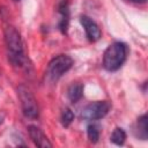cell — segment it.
Here are the masks:
<instances>
[{"instance_id":"cell-6","label":"cell","mask_w":148,"mask_h":148,"mask_svg":"<svg viewBox=\"0 0 148 148\" xmlns=\"http://www.w3.org/2000/svg\"><path fill=\"white\" fill-rule=\"evenodd\" d=\"M80 21H81V24L86 31V35L88 37V39L90 42H97L99 38H101V29L96 24V22H94L90 17L86 16V15H82L80 17Z\"/></svg>"},{"instance_id":"cell-2","label":"cell","mask_w":148,"mask_h":148,"mask_svg":"<svg viewBox=\"0 0 148 148\" xmlns=\"http://www.w3.org/2000/svg\"><path fill=\"white\" fill-rule=\"evenodd\" d=\"M127 57V45L123 42H114L108 46L103 56V66L109 72L119 69Z\"/></svg>"},{"instance_id":"cell-9","label":"cell","mask_w":148,"mask_h":148,"mask_svg":"<svg viewBox=\"0 0 148 148\" xmlns=\"http://www.w3.org/2000/svg\"><path fill=\"white\" fill-rule=\"evenodd\" d=\"M83 95V86L81 83H72L67 90V96L72 103H76Z\"/></svg>"},{"instance_id":"cell-8","label":"cell","mask_w":148,"mask_h":148,"mask_svg":"<svg viewBox=\"0 0 148 148\" xmlns=\"http://www.w3.org/2000/svg\"><path fill=\"white\" fill-rule=\"evenodd\" d=\"M58 12L60 15L59 20V28L62 34L67 32V27L69 22V9H68V2L67 0H61L58 6Z\"/></svg>"},{"instance_id":"cell-11","label":"cell","mask_w":148,"mask_h":148,"mask_svg":"<svg viewBox=\"0 0 148 148\" xmlns=\"http://www.w3.org/2000/svg\"><path fill=\"white\" fill-rule=\"evenodd\" d=\"M110 139H111V141H112L113 143L120 146V145H123V143L125 142V140H126V133H125V131H124L123 128L117 127V128H114V131L112 132Z\"/></svg>"},{"instance_id":"cell-1","label":"cell","mask_w":148,"mask_h":148,"mask_svg":"<svg viewBox=\"0 0 148 148\" xmlns=\"http://www.w3.org/2000/svg\"><path fill=\"white\" fill-rule=\"evenodd\" d=\"M5 40L8 50L9 61L16 67H22L25 62V57L20 32L14 27H7L5 30Z\"/></svg>"},{"instance_id":"cell-16","label":"cell","mask_w":148,"mask_h":148,"mask_svg":"<svg viewBox=\"0 0 148 148\" xmlns=\"http://www.w3.org/2000/svg\"><path fill=\"white\" fill-rule=\"evenodd\" d=\"M14 1H18V0H14Z\"/></svg>"},{"instance_id":"cell-13","label":"cell","mask_w":148,"mask_h":148,"mask_svg":"<svg viewBox=\"0 0 148 148\" xmlns=\"http://www.w3.org/2000/svg\"><path fill=\"white\" fill-rule=\"evenodd\" d=\"M73 119H74V113L72 112V110L68 109V108L64 109L62 113H61V123H62V125L65 127L69 126V124L73 121Z\"/></svg>"},{"instance_id":"cell-4","label":"cell","mask_w":148,"mask_h":148,"mask_svg":"<svg viewBox=\"0 0 148 148\" xmlns=\"http://www.w3.org/2000/svg\"><path fill=\"white\" fill-rule=\"evenodd\" d=\"M18 97L22 105L23 114L27 118L35 119L38 117V105L32 92L24 86L18 87Z\"/></svg>"},{"instance_id":"cell-3","label":"cell","mask_w":148,"mask_h":148,"mask_svg":"<svg viewBox=\"0 0 148 148\" xmlns=\"http://www.w3.org/2000/svg\"><path fill=\"white\" fill-rule=\"evenodd\" d=\"M73 65V60L69 56L66 54H59L58 57L53 58L47 66V75L51 80L57 81L60 79Z\"/></svg>"},{"instance_id":"cell-14","label":"cell","mask_w":148,"mask_h":148,"mask_svg":"<svg viewBox=\"0 0 148 148\" xmlns=\"http://www.w3.org/2000/svg\"><path fill=\"white\" fill-rule=\"evenodd\" d=\"M130 1L135 2V3H143V2H146V0H130Z\"/></svg>"},{"instance_id":"cell-7","label":"cell","mask_w":148,"mask_h":148,"mask_svg":"<svg viewBox=\"0 0 148 148\" xmlns=\"http://www.w3.org/2000/svg\"><path fill=\"white\" fill-rule=\"evenodd\" d=\"M29 135H30L31 140L34 141V143L37 147H40V148H50V147H52V143L49 141L46 135L37 126H29Z\"/></svg>"},{"instance_id":"cell-12","label":"cell","mask_w":148,"mask_h":148,"mask_svg":"<svg viewBox=\"0 0 148 148\" xmlns=\"http://www.w3.org/2000/svg\"><path fill=\"white\" fill-rule=\"evenodd\" d=\"M87 133H88V138L89 140L92 142V143H96L99 139V128L97 125L92 124V125H89L87 127Z\"/></svg>"},{"instance_id":"cell-5","label":"cell","mask_w":148,"mask_h":148,"mask_svg":"<svg viewBox=\"0 0 148 148\" xmlns=\"http://www.w3.org/2000/svg\"><path fill=\"white\" fill-rule=\"evenodd\" d=\"M109 110H110V104L106 101H98L90 103L86 108H83L81 112V117L86 120H97L105 117Z\"/></svg>"},{"instance_id":"cell-15","label":"cell","mask_w":148,"mask_h":148,"mask_svg":"<svg viewBox=\"0 0 148 148\" xmlns=\"http://www.w3.org/2000/svg\"><path fill=\"white\" fill-rule=\"evenodd\" d=\"M2 120H3V114H2V113H0V124L2 123Z\"/></svg>"},{"instance_id":"cell-10","label":"cell","mask_w":148,"mask_h":148,"mask_svg":"<svg viewBox=\"0 0 148 148\" xmlns=\"http://www.w3.org/2000/svg\"><path fill=\"white\" fill-rule=\"evenodd\" d=\"M138 136L141 140H147L148 138V126H147V116L143 114L138 119Z\"/></svg>"}]
</instances>
